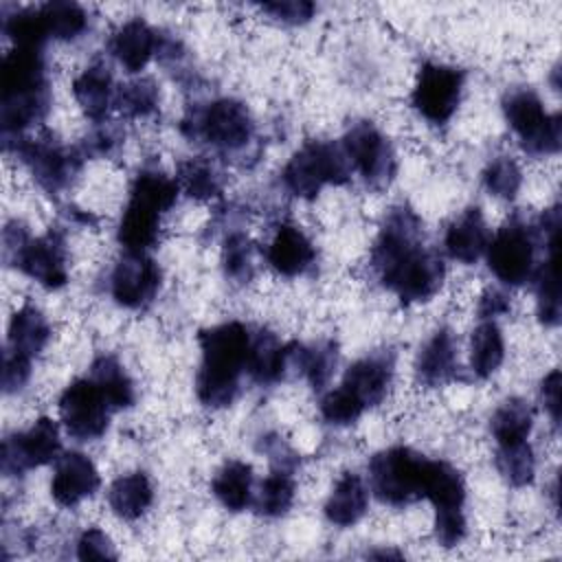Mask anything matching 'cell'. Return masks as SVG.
<instances>
[{
	"mask_svg": "<svg viewBox=\"0 0 562 562\" xmlns=\"http://www.w3.org/2000/svg\"><path fill=\"white\" fill-rule=\"evenodd\" d=\"M250 338L248 329L237 321L200 331L202 364L195 378V393L204 406L224 408L233 404L239 375L246 371Z\"/></svg>",
	"mask_w": 562,
	"mask_h": 562,
	"instance_id": "6da1fadb",
	"label": "cell"
},
{
	"mask_svg": "<svg viewBox=\"0 0 562 562\" xmlns=\"http://www.w3.org/2000/svg\"><path fill=\"white\" fill-rule=\"evenodd\" d=\"M110 48L127 72H138L156 50V33L145 20L134 18L112 35Z\"/></svg>",
	"mask_w": 562,
	"mask_h": 562,
	"instance_id": "7402d4cb",
	"label": "cell"
},
{
	"mask_svg": "<svg viewBox=\"0 0 562 562\" xmlns=\"http://www.w3.org/2000/svg\"><path fill=\"white\" fill-rule=\"evenodd\" d=\"M509 310V301L503 292H498L496 288H487L483 294H481V305H479V312L483 318L487 316H496V314H503Z\"/></svg>",
	"mask_w": 562,
	"mask_h": 562,
	"instance_id": "681fc988",
	"label": "cell"
},
{
	"mask_svg": "<svg viewBox=\"0 0 562 562\" xmlns=\"http://www.w3.org/2000/svg\"><path fill=\"white\" fill-rule=\"evenodd\" d=\"M503 110L509 127L518 134L527 154L549 156L560 149V116L547 114L536 92L516 90L507 94Z\"/></svg>",
	"mask_w": 562,
	"mask_h": 562,
	"instance_id": "8992f818",
	"label": "cell"
},
{
	"mask_svg": "<svg viewBox=\"0 0 562 562\" xmlns=\"http://www.w3.org/2000/svg\"><path fill=\"white\" fill-rule=\"evenodd\" d=\"M380 281L404 303H422L439 292L443 283V263L435 252L417 246L380 277Z\"/></svg>",
	"mask_w": 562,
	"mask_h": 562,
	"instance_id": "8fae6325",
	"label": "cell"
},
{
	"mask_svg": "<svg viewBox=\"0 0 562 562\" xmlns=\"http://www.w3.org/2000/svg\"><path fill=\"white\" fill-rule=\"evenodd\" d=\"M222 263L226 277L235 281H248L252 277V244L246 235L235 233L224 241Z\"/></svg>",
	"mask_w": 562,
	"mask_h": 562,
	"instance_id": "7bdbcfd3",
	"label": "cell"
},
{
	"mask_svg": "<svg viewBox=\"0 0 562 562\" xmlns=\"http://www.w3.org/2000/svg\"><path fill=\"white\" fill-rule=\"evenodd\" d=\"M290 349L292 347H283L274 334L259 331L255 338H250V351L246 362L248 375L259 384L279 382L288 369Z\"/></svg>",
	"mask_w": 562,
	"mask_h": 562,
	"instance_id": "cb8c5ba5",
	"label": "cell"
},
{
	"mask_svg": "<svg viewBox=\"0 0 562 562\" xmlns=\"http://www.w3.org/2000/svg\"><path fill=\"white\" fill-rule=\"evenodd\" d=\"M77 555L81 560H114L116 551L112 540L97 527H90L81 533L77 542Z\"/></svg>",
	"mask_w": 562,
	"mask_h": 562,
	"instance_id": "f6af8a7d",
	"label": "cell"
},
{
	"mask_svg": "<svg viewBox=\"0 0 562 562\" xmlns=\"http://www.w3.org/2000/svg\"><path fill=\"white\" fill-rule=\"evenodd\" d=\"M180 184L158 169H143L134 178L127 206L119 222V241L130 252H145L156 244L160 215L178 198Z\"/></svg>",
	"mask_w": 562,
	"mask_h": 562,
	"instance_id": "7a4b0ae2",
	"label": "cell"
},
{
	"mask_svg": "<svg viewBox=\"0 0 562 562\" xmlns=\"http://www.w3.org/2000/svg\"><path fill=\"white\" fill-rule=\"evenodd\" d=\"M31 375V358L7 349L4 364H2V389L4 393L20 391Z\"/></svg>",
	"mask_w": 562,
	"mask_h": 562,
	"instance_id": "bcb514c9",
	"label": "cell"
},
{
	"mask_svg": "<svg viewBox=\"0 0 562 562\" xmlns=\"http://www.w3.org/2000/svg\"><path fill=\"white\" fill-rule=\"evenodd\" d=\"M428 459L411 448L395 446L371 457L369 481L373 494L386 505H408L424 498V474Z\"/></svg>",
	"mask_w": 562,
	"mask_h": 562,
	"instance_id": "5b68a950",
	"label": "cell"
},
{
	"mask_svg": "<svg viewBox=\"0 0 562 562\" xmlns=\"http://www.w3.org/2000/svg\"><path fill=\"white\" fill-rule=\"evenodd\" d=\"M88 378L99 386V391L103 393V397L112 411L130 408L134 404V400H136L134 382L127 375L125 367L114 356H99L92 362Z\"/></svg>",
	"mask_w": 562,
	"mask_h": 562,
	"instance_id": "83f0119b",
	"label": "cell"
},
{
	"mask_svg": "<svg viewBox=\"0 0 562 562\" xmlns=\"http://www.w3.org/2000/svg\"><path fill=\"white\" fill-rule=\"evenodd\" d=\"M487 241V226L476 206H470L459 217H454L443 237L448 255L463 263H474L485 252Z\"/></svg>",
	"mask_w": 562,
	"mask_h": 562,
	"instance_id": "ffe728a7",
	"label": "cell"
},
{
	"mask_svg": "<svg viewBox=\"0 0 562 562\" xmlns=\"http://www.w3.org/2000/svg\"><path fill=\"white\" fill-rule=\"evenodd\" d=\"M99 483H101L99 472L86 454L64 452L61 457H57V463H55L50 494L59 505L72 507L83 498L92 496Z\"/></svg>",
	"mask_w": 562,
	"mask_h": 562,
	"instance_id": "2e32d148",
	"label": "cell"
},
{
	"mask_svg": "<svg viewBox=\"0 0 562 562\" xmlns=\"http://www.w3.org/2000/svg\"><path fill=\"white\" fill-rule=\"evenodd\" d=\"M4 31L15 42V46L42 48V44L48 37L42 13H40V7L20 9L13 15H9L4 20Z\"/></svg>",
	"mask_w": 562,
	"mask_h": 562,
	"instance_id": "f35d334b",
	"label": "cell"
},
{
	"mask_svg": "<svg viewBox=\"0 0 562 562\" xmlns=\"http://www.w3.org/2000/svg\"><path fill=\"white\" fill-rule=\"evenodd\" d=\"M215 498L231 512H241L252 503V470L244 461H228L220 468L213 483Z\"/></svg>",
	"mask_w": 562,
	"mask_h": 562,
	"instance_id": "f546056e",
	"label": "cell"
},
{
	"mask_svg": "<svg viewBox=\"0 0 562 562\" xmlns=\"http://www.w3.org/2000/svg\"><path fill=\"white\" fill-rule=\"evenodd\" d=\"M261 11L288 24H303L314 15V4L307 0H283V2H266Z\"/></svg>",
	"mask_w": 562,
	"mask_h": 562,
	"instance_id": "7dc6e473",
	"label": "cell"
},
{
	"mask_svg": "<svg viewBox=\"0 0 562 562\" xmlns=\"http://www.w3.org/2000/svg\"><path fill=\"white\" fill-rule=\"evenodd\" d=\"M424 498H428L435 505V509L463 507L465 485L459 470L446 461L428 459L424 474Z\"/></svg>",
	"mask_w": 562,
	"mask_h": 562,
	"instance_id": "f1b7e54d",
	"label": "cell"
},
{
	"mask_svg": "<svg viewBox=\"0 0 562 562\" xmlns=\"http://www.w3.org/2000/svg\"><path fill=\"white\" fill-rule=\"evenodd\" d=\"M72 94L83 110L86 116L99 121L105 116L108 108L114 101V88H112V75L103 64L88 66L75 81H72Z\"/></svg>",
	"mask_w": 562,
	"mask_h": 562,
	"instance_id": "d4e9b609",
	"label": "cell"
},
{
	"mask_svg": "<svg viewBox=\"0 0 562 562\" xmlns=\"http://www.w3.org/2000/svg\"><path fill=\"white\" fill-rule=\"evenodd\" d=\"M520 182H522V173H520V167L514 158L509 156H498L494 158L487 169L483 171V184L485 189L496 195V198H503V200H512L518 189H520Z\"/></svg>",
	"mask_w": 562,
	"mask_h": 562,
	"instance_id": "ab89813d",
	"label": "cell"
},
{
	"mask_svg": "<svg viewBox=\"0 0 562 562\" xmlns=\"http://www.w3.org/2000/svg\"><path fill=\"white\" fill-rule=\"evenodd\" d=\"M417 380L426 386H441L454 378L457 371V345L450 329H437L417 356Z\"/></svg>",
	"mask_w": 562,
	"mask_h": 562,
	"instance_id": "44dd1931",
	"label": "cell"
},
{
	"mask_svg": "<svg viewBox=\"0 0 562 562\" xmlns=\"http://www.w3.org/2000/svg\"><path fill=\"white\" fill-rule=\"evenodd\" d=\"M4 255L7 259L11 257L15 268L46 290H57L68 281L66 246L57 231H48L33 239L20 224H9L4 228Z\"/></svg>",
	"mask_w": 562,
	"mask_h": 562,
	"instance_id": "3957f363",
	"label": "cell"
},
{
	"mask_svg": "<svg viewBox=\"0 0 562 562\" xmlns=\"http://www.w3.org/2000/svg\"><path fill=\"white\" fill-rule=\"evenodd\" d=\"M470 351H472L470 353L472 371L479 378H490L501 367V362L505 358V342H503V334H501L498 325L492 321L481 323L472 331Z\"/></svg>",
	"mask_w": 562,
	"mask_h": 562,
	"instance_id": "d6a6232c",
	"label": "cell"
},
{
	"mask_svg": "<svg viewBox=\"0 0 562 562\" xmlns=\"http://www.w3.org/2000/svg\"><path fill=\"white\" fill-rule=\"evenodd\" d=\"M292 353L299 362V369L303 371V375L310 380L314 389H323L334 375L338 364V351L331 340L316 342L314 347H299Z\"/></svg>",
	"mask_w": 562,
	"mask_h": 562,
	"instance_id": "e575fe53",
	"label": "cell"
},
{
	"mask_svg": "<svg viewBox=\"0 0 562 562\" xmlns=\"http://www.w3.org/2000/svg\"><path fill=\"white\" fill-rule=\"evenodd\" d=\"M0 77H2V97L48 90L42 48L15 46L2 59Z\"/></svg>",
	"mask_w": 562,
	"mask_h": 562,
	"instance_id": "e0dca14e",
	"label": "cell"
},
{
	"mask_svg": "<svg viewBox=\"0 0 562 562\" xmlns=\"http://www.w3.org/2000/svg\"><path fill=\"white\" fill-rule=\"evenodd\" d=\"M465 516L463 509H437L435 514V538L441 547H454L465 536Z\"/></svg>",
	"mask_w": 562,
	"mask_h": 562,
	"instance_id": "ee69618b",
	"label": "cell"
},
{
	"mask_svg": "<svg viewBox=\"0 0 562 562\" xmlns=\"http://www.w3.org/2000/svg\"><path fill=\"white\" fill-rule=\"evenodd\" d=\"M116 145V134L112 130H99L86 140L88 154H108Z\"/></svg>",
	"mask_w": 562,
	"mask_h": 562,
	"instance_id": "f907efd6",
	"label": "cell"
},
{
	"mask_svg": "<svg viewBox=\"0 0 562 562\" xmlns=\"http://www.w3.org/2000/svg\"><path fill=\"white\" fill-rule=\"evenodd\" d=\"M393 378V358L386 353H373L353 362L342 380V386L349 389L358 402L369 408L384 400Z\"/></svg>",
	"mask_w": 562,
	"mask_h": 562,
	"instance_id": "ac0fdd59",
	"label": "cell"
},
{
	"mask_svg": "<svg viewBox=\"0 0 562 562\" xmlns=\"http://www.w3.org/2000/svg\"><path fill=\"white\" fill-rule=\"evenodd\" d=\"M342 149L349 165L360 171L369 187L384 189L393 180L397 167L395 151L389 138L371 121L353 123L342 138Z\"/></svg>",
	"mask_w": 562,
	"mask_h": 562,
	"instance_id": "ba28073f",
	"label": "cell"
},
{
	"mask_svg": "<svg viewBox=\"0 0 562 562\" xmlns=\"http://www.w3.org/2000/svg\"><path fill=\"white\" fill-rule=\"evenodd\" d=\"M108 501L112 512L123 518V520H136L140 518L151 501H154V490L145 472H130L119 476L108 492Z\"/></svg>",
	"mask_w": 562,
	"mask_h": 562,
	"instance_id": "484cf974",
	"label": "cell"
},
{
	"mask_svg": "<svg viewBox=\"0 0 562 562\" xmlns=\"http://www.w3.org/2000/svg\"><path fill=\"white\" fill-rule=\"evenodd\" d=\"M292 503H294V479L283 468L268 474L261 481L257 494L252 496V505L257 514L268 518L283 516L292 507Z\"/></svg>",
	"mask_w": 562,
	"mask_h": 562,
	"instance_id": "836d02e7",
	"label": "cell"
},
{
	"mask_svg": "<svg viewBox=\"0 0 562 562\" xmlns=\"http://www.w3.org/2000/svg\"><path fill=\"white\" fill-rule=\"evenodd\" d=\"M191 138H204L222 151H237L252 138V119L248 108L237 99H217L204 110L193 112Z\"/></svg>",
	"mask_w": 562,
	"mask_h": 562,
	"instance_id": "52a82bcc",
	"label": "cell"
},
{
	"mask_svg": "<svg viewBox=\"0 0 562 562\" xmlns=\"http://www.w3.org/2000/svg\"><path fill=\"white\" fill-rule=\"evenodd\" d=\"M362 411H364V406L342 384L338 389L329 391L321 402V415L331 426H349L362 415Z\"/></svg>",
	"mask_w": 562,
	"mask_h": 562,
	"instance_id": "b9f144b4",
	"label": "cell"
},
{
	"mask_svg": "<svg viewBox=\"0 0 562 562\" xmlns=\"http://www.w3.org/2000/svg\"><path fill=\"white\" fill-rule=\"evenodd\" d=\"M114 105L121 114L132 119L151 114L158 108V88L154 79H136L121 86L114 94Z\"/></svg>",
	"mask_w": 562,
	"mask_h": 562,
	"instance_id": "74e56055",
	"label": "cell"
},
{
	"mask_svg": "<svg viewBox=\"0 0 562 562\" xmlns=\"http://www.w3.org/2000/svg\"><path fill=\"white\" fill-rule=\"evenodd\" d=\"M487 266L507 285L525 283L533 272V237L520 222H509L487 241Z\"/></svg>",
	"mask_w": 562,
	"mask_h": 562,
	"instance_id": "4fadbf2b",
	"label": "cell"
},
{
	"mask_svg": "<svg viewBox=\"0 0 562 562\" xmlns=\"http://www.w3.org/2000/svg\"><path fill=\"white\" fill-rule=\"evenodd\" d=\"M549 259L538 270L536 296L540 323L553 327L560 323V281H558V237L547 241Z\"/></svg>",
	"mask_w": 562,
	"mask_h": 562,
	"instance_id": "4dcf8cb0",
	"label": "cell"
},
{
	"mask_svg": "<svg viewBox=\"0 0 562 562\" xmlns=\"http://www.w3.org/2000/svg\"><path fill=\"white\" fill-rule=\"evenodd\" d=\"M48 37L75 40L83 33L88 18L77 2H46L40 7Z\"/></svg>",
	"mask_w": 562,
	"mask_h": 562,
	"instance_id": "d590c367",
	"label": "cell"
},
{
	"mask_svg": "<svg viewBox=\"0 0 562 562\" xmlns=\"http://www.w3.org/2000/svg\"><path fill=\"white\" fill-rule=\"evenodd\" d=\"M351 173L342 147L325 140L305 143L285 165L283 184L303 200H312L325 184H342Z\"/></svg>",
	"mask_w": 562,
	"mask_h": 562,
	"instance_id": "277c9868",
	"label": "cell"
},
{
	"mask_svg": "<svg viewBox=\"0 0 562 562\" xmlns=\"http://www.w3.org/2000/svg\"><path fill=\"white\" fill-rule=\"evenodd\" d=\"M110 404L90 378L75 380L59 397L61 424L68 435L79 441L103 437L110 424Z\"/></svg>",
	"mask_w": 562,
	"mask_h": 562,
	"instance_id": "9c48e42d",
	"label": "cell"
},
{
	"mask_svg": "<svg viewBox=\"0 0 562 562\" xmlns=\"http://www.w3.org/2000/svg\"><path fill=\"white\" fill-rule=\"evenodd\" d=\"M461 90L463 70L448 64L428 61L417 72V81L413 88V105L426 121L441 125L454 114L461 101Z\"/></svg>",
	"mask_w": 562,
	"mask_h": 562,
	"instance_id": "30bf717a",
	"label": "cell"
},
{
	"mask_svg": "<svg viewBox=\"0 0 562 562\" xmlns=\"http://www.w3.org/2000/svg\"><path fill=\"white\" fill-rule=\"evenodd\" d=\"M496 465L509 485L522 487V485L531 483L533 472H536L533 450L527 441L512 443V446H498Z\"/></svg>",
	"mask_w": 562,
	"mask_h": 562,
	"instance_id": "8d00e7d4",
	"label": "cell"
},
{
	"mask_svg": "<svg viewBox=\"0 0 562 562\" xmlns=\"http://www.w3.org/2000/svg\"><path fill=\"white\" fill-rule=\"evenodd\" d=\"M180 184L191 198H198V200L215 198L222 189V180H220L217 171L204 160H191V162L182 165Z\"/></svg>",
	"mask_w": 562,
	"mask_h": 562,
	"instance_id": "60d3db41",
	"label": "cell"
},
{
	"mask_svg": "<svg viewBox=\"0 0 562 562\" xmlns=\"http://www.w3.org/2000/svg\"><path fill=\"white\" fill-rule=\"evenodd\" d=\"M160 288V268L145 252H130L116 261L110 290L119 305L127 310H140L154 301Z\"/></svg>",
	"mask_w": 562,
	"mask_h": 562,
	"instance_id": "9a60e30c",
	"label": "cell"
},
{
	"mask_svg": "<svg viewBox=\"0 0 562 562\" xmlns=\"http://www.w3.org/2000/svg\"><path fill=\"white\" fill-rule=\"evenodd\" d=\"M15 154L31 169L33 178L48 193H57L70 184L79 171L81 158L53 140H31L15 136Z\"/></svg>",
	"mask_w": 562,
	"mask_h": 562,
	"instance_id": "5bb4252c",
	"label": "cell"
},
{
	"mask_svg": "<svg viewBox=\"0 0 562 562\" xmlns=\"http://www.w3.org/2000/svg\"><path fill=\"white\" fill-rule=\"evenodd\" d=\"M367 505H369V492L362 479L353 472H347L334 485L325 503V516L329 522L338 527H351L364 516Z\"/></svg>",
	"mask_w": 562,
	"mask_h": 562,
	"instance_id": "603a6c76",
	"label": "cell"
},
{
	"mask_svg": "<svg viewBox=\"0 0 562 562\" xmlns=\"http://www.w3.org/2000/svg\"><path fill=\"white\" fill-rule=\"evenodd\" d=\"M310 237L294 224H281L266 248L268 263L283 277L303 274L314 263Z\"/></svg>",
	"mask_w": 562,
	"mask_h": 562,
	"instance_id": "d6986e66",
	"label": "cell"
},
{
	"mask_svg": "<svg viewBox=\"0 0 562 562\" xmlns=\"http://www.w3.org/2000/svg\"><path fill=\"white\" fill-rule=\"evenodd\" d=\"M540 397L544 402V408L551 417V422L558 426L560 422V371L553 369L549 375H544L540 384Z\"/></svg>",
	"mask_w": 562,
	"mask_h": 562,
	"instance_id": "c3c4849f",
	"label": "cell"
},
{
	"mask_svg": "<svg viewBox=\"0 0 562 562\" xmlns=\"http://www.w3.org/2000/svg\"><path fill=\"white\" fill-rule=\"evenodd\" d=\"M50 338V327L44 314L33 305H22L9 323L7 349L18 351L26 358L37 356Z\"/></svg>",
	"mask_w": 562,
	"mask_h": 562,
	"instance_id": "4316f807",
	"label": "cell"
},
{
	"mask_svg": "<svg viewBox=\"0 0 562 562\" xmlns=\"http://www.w3.org/2000/svg\"><path fill=\"white\" fill-rule=\"evenodd\" d=\"M61 450L59 428L50 417H40L24 432L9 435L2 441V472L7 476L24 474L31 468L50 463Z\"/></svg>",
	"mask_w": 562,
	"mask_h": 562,
	"instance_id": "7c38bea8",
	"label": "cell"
},
{
	"mask_svg": "<svg viewBox=\"0 0 562 562\" xmlns=\"http://www.w3.org/2000/svg\"><path fill=\"white\" fill-rule=\"evenodd\" d=\"M531 424H533L531 408L527 406V402L514 397L496 408V413L492 415L490 428L498 446H512V443L527 441L531 432Z\"/></svg>",
	"mask_w": 562,
	"mask_h": 562,
	"instance_id": "1f68e13d",
	"label": "cell"
}]
</instances>
